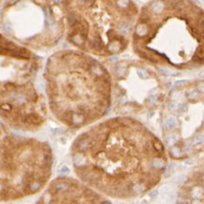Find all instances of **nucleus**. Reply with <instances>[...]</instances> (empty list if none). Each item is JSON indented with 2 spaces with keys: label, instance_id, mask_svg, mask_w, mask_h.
Here are the masks:
<instances>
[{
  "label": "nucleus",
  "instance_id": "1",
  "mask_svg": "<svg viewBox=\"0 0 204 204\" xmlns=\"http://www.w3.org/2000/svg\"><path fill=\"white\" fill-rule=\"evenodd\" d=\"M72 167L107 198H139L157 186L168 163L162 139L135 117L117 116L87 127L74 139Z\"/></svg>",
  "mask_w": 204,
  "mask_h": 204
},
{
  "label": "nucleus",
  "instance_id": "2",
  "mask_svg": "<svg viewBox=\"0 0 204 204\" xmlns=\"http://www.w3.org/2000/svg\"><path fill=\"white\" fill-rule=\"evenodd\" d=\"M50 113L71 129L100 122L113 107V76L95 56L80 50L53 53L43 69Z\"/></svg>",
  "mask_w": 204,
  "mask_h": 204
},
{
  "label": "nucleus",
  "instance_id": "3",
  "mask_svg": "<svg viewBox=\"0 0 204 204\" xmlns=\"http://www.w3.org/2000/svg\"><path fill=\"white\" fill-rule=\"evenodd\" d=\"M132 47L139 59L157 68H202L204 10L193 0H152L139 11Z\"/></svg>",
  "mask_w": 204,
  "mask_h": 204
},
{
  "label": "nucleus",
  "instance_id": "4",
  "mask_svg": "<svg viewBox=\"0 0 204 204\" xmlns=\"http://www.w3.org/2000/svg\"><path fill=\"white\" fill-rule=\"evenodd\" d=\"M63 11L67 41L98 58L125 52L139 14L132 0H63Z\"/></svg>",
  "mask_w": 204,
  "mask_h": 204
},
{
  "label": "nucleus",
  "instance_id": "5",
  "mask_svg": "<svg viewBox=\"0 0 204 204\" xmlns=\"http://www.w3.org/2000/svg\"><path fill=\"white\" fill-rule=\"evenodd\" d=\"M43 69L33 50L1 35L0 114L10 129L36 132L46 123L48 101L38 84Z\"/></svg>",
  "mask_w": 204,
  "mask_h": 204
},
{
  "label": "nucleus",
  "instance_id": "6",
  "mask_svg": "<svg viewBox=\"0 0 204 204\" xmlns=\"http://www.w3.org/2000/svg\"><path fill=\"white\" fill-rule=\"evenodd\" d=\"M53 162V151L47 142L2 135L0 201H17L43 191L52 176Z\"/></svg>",
  "mask_w": 204,
  "mask_h": 204
},
{
  "label": "nucleus",
  "instance_id": "7",
  "mask_svg": "<svg viewBox=\"0 0 204 204\" xmlns=\"http://www.w3.org/2000/svg\"><path fill=\"white\" fill-rule=\"evenodd\" d=\"M161 136L168 157L184 160L204 146V80L177 83L159 109Z\"/></svg>",
  "mask_w": 204,
  "mask_h": 204
},
{
  "label": "nucleus",
  "instance_id": "8",
  "mask_svg": "<svg viewBox=\"0 0 204 204\" xmlns=\"http://www.w3.org/2000/svg\"><path fill=\"white\" fill-rule=\"evenodd\" d=\"M1 35L33 51L58 45L66 34L63 8L49 0H11L1 11Z\"/></svg>",
  "mask_w": 204,
  "mask_h": 204
},
{
  "label": "nucleus",
  "instance_id": "9",
  "mask_svg": "<svg viewBox=\"0 0 204 204\" xmlns=\"http://www.w3.org/2000/svg\"><path fill=\"white\" fill-rule=\"evenodd\" d=\"M113 107L117 116L135 117L160 109L170 85L145 60H122L113 71Z\"/></svg>",
  "mask_w": 204,
  "mask_h": 204
},
{
  "label": "nucleus",
  "instance_id": "10",
  "mask_svg": "<svg viewBox=\"0 0 204 204\" xmlns=\"http://www.w3.org/2000/svg\"><path fill=\"white\" fill-rule=\"evenodd\" d=\"M107 197L97 192L79 178L59 177L50 182L39 202L42 203H100Z\"/></svg>",
  "mask_w": 204,
  "mask_h": 204
}]
</instances>
